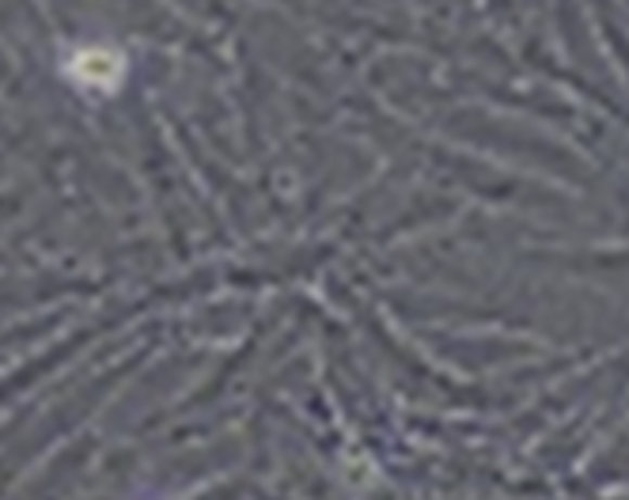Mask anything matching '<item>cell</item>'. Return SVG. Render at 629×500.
Returning <instances> with one entry per match:
<instances>
[{"instance_id": "obj_1", "label": "cell", "mask_w": 629, "mask_h": 500, "mask_svg": "<svg viewBox=\"0 0 629 500\" xmlns=\"http://www.w3.org/2000/svg\"><path fill=\"white\" fill-rule=\"evenodd\" d=\"M73 73L80 76V84H91V88H111V84L121 80V57L106 50H88L73 61Z\"/></svg>"}]
</instances>
